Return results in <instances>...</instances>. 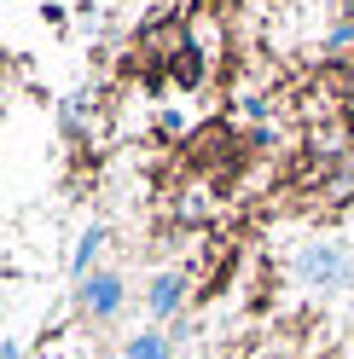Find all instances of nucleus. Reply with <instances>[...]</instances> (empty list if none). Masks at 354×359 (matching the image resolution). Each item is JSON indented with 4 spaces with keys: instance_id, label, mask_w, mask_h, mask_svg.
Wrapping results in <instances>:
<instances>
[{
    "instance_id": "f03ea898",
    "label": "nucleus",
    "mask_w": 354,
    "mask_h": 359,
    "mask_svg": "<svg viewBox=\"0 0 354 359\" xmlns=\"http://www.w3.org/2000/svg\"><path fill=\"white\" fill-rule=\"evenodd\" d=\"M296 273H302V284H343L348 278L343 243H308V250L296 255Z\"/></svg>"
},
{
    "instance_id": "6e6552de",
    "label": "nucleus",
    "mask_w": 354,
    "mask_h": 359,
    "mask_svg": "<svg viewBox=\"0 0 354 359\" xmlns=\"http://www.w3.org/2000/svg\"><path fill=\"white\" fill-rule=\"evenodd\" d=\"M117 359H122V353H117Z\"/></svg>"
},
{
    "instance_id": "423d86ee",
    "label": "nucleus",
    "mask_w": 354,
    "mask_h": 359,
    "mask_svg": "<svg viewBox=\"0 0 354 359\" xmlns=\"http://www.w3.org/2000/svg\"><path fill=\"white\" fill-rule=\"evenodd\" d=\"M174 81H181V87H197V81H204V53H197V47H181V53H174Z\"/></svg>"
},
{
    "instance_id": "f257e3e1",
    "label": "nucleus",
    "mask_w": 354,
    "mask_h": 359,
    "mask_svg": "<svg viewBox=\"0 0 354 359\" xmlns=\"http://www.w3.org/2000/svg\"><path fill=\"white\" fill-rule=\"evenodd\" d=\"M76 296H81V313H87V319H117L122 302H128V284H122L117 273H87V278L76 284Z\"/></svg>"
},
{
    "instance_id": "20e7f679",
    "label": "nucleus",
    "mask_w": 354,
    "mask_h": 359,
    "mask_svg": "<svg viewBox=\"0 0 354 359\" xmlns=\"http://www.w3.org/2000/svg\"><path fill=\"white\" fill-rule=\"evenodd\" d=\"M169 336L163 330H140V336H128V348H122V359H169Z\"/></svg>"
},
{
    "instance_id": "0eeeda50",
    "label": "nucleus",
    "mask_w": 354,
    "mask_h": 359,
    "mask_svg": "<svg viewBox=\"0 0 354 359\" xmlns=\"http://www.w3.org/2000/svg\"><path fill=\"white\" fill-rule=\"evenodd\" d=\"M0 359H24V348H18V342H0Z\"/></svg>"
},
{
    "instance_id": "39448f33",
    "label": "nucleus",
    "mask_w": 354,
    "mask_h": 359,
    "mask_svg": "<svg viewBox=\"0 0 354 359\" xmlns=\"http://www.w3.org/2000/svg\"><path fill=\"white\" fill-rule=\"evenodd\" d=\"M105 250V226H87L81 232V243H76V255H70V273H76V284L87 278V266H93V255Z\"/></svg>"
},
{
    "instance_id": "7ed1b4c3",
    "label": "nucleus",
    "mask_w": 354,
    "mask_h": 359,
    "mask_svg": "<svg viewBox=\"0 0 354 359\" xmlns=\"http://www.w3.org/2000/svg\"><path fill=\"white\" fill-rule=\"evenodd\" d=\"M186 302V273H157L145 290V307H151V319H174Z\"/></svg>"
}]
</instances>
